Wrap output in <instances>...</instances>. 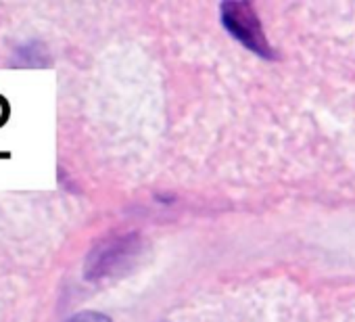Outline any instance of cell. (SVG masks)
<instances>
[{
  "label": "cell",
  "mask_w": 355,
  "mask_h": 322,
  "mask_svg": "<svg viewBox=\"0 0 355 322\" xmlns=\"http://www.w3.org/2000/svg\"><path fill=\"white\" fill-rule=\"evenodd\" d=\"M140 241L136 235L111 237L101 241L88 255L84 274L88 280H103L125 270L138 255Z\"/></svg>",
  "instance_id": "6da1fadb"
},
{
  "label": "cell",
  "mask_w": 355,
  "mask_h": 322,
  "mask_svg": "<svg viewBox=\"0 0 355 322\" xmlns=\"http://www.w3.org/2000/svg\"><path fill=\"white\" fill-rule=\"evenodd\" d=\"M222 22H224L226 30L236 40H241L249 51H253L261 57L274 55L253 5H249V3H224L222 5Z\"/></svg>",
  "instance_id": "7a4b0ae2"
},
{
  "label": "cell",
  "mask_w": 355,
  "mask_h": 322,
  "mask_svg": "<svg viewBox=\"0 0 355 322\" xmlns=\"http://www.w3.org/2000/svg\"><path fill=\"white\" fill-rule=\"evenodd\" d=\"M65 322H111V318L105 316V314H101V312L86 310V312H78V314L69 316Z\"/></svg>",
  "instance_id": "3957f363"
}]
</instances>
